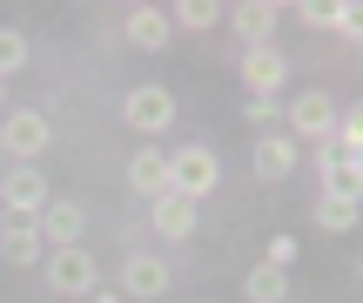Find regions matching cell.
Masks as SVG:
<instances>
[{
    "instance_id": "obj_6",
    "label": "cell",
    "mask_w": 363,
    "mask_h": 303,
    "mask_svg": "<svg viewBox=\"0 0 363 303\" xmlns=\"http://www.w3.org/2000/svg\"><path fill=\"white\" fill-rule=\"evenodd\" d=\"M0 202H7V216H40L48 209V175H34L27 162H13V175L0 182Z\"/></svg>"
},
{
    "instance_id": "obj_18",
    "label": "cell",
    "mask_w": 363,
    "mask_h": 303,
    "mask_svg": "<svg viewBox=\"0 0 363 303\" xmlns=\"http://www.w3.org/2000/svg\"><path fill=\"white\" fill-rule=\"evenodd\" d=\"M242 290H249V303H289V270L256 263V270L242 277Z\"/></svg>"
},
{
    "instance_id": "obj_4",
    "label": "cell",
    "mask_w": 363,
    "mask_h": 303,
    "mask_svg": "<svg viewBox=\"0 0 363 303\" xmlns=\"http://www.w3.org/2000/svg\"><path fill=\"white\" fill-rule=\"evenodd\" d=\"M48 142H54V128H48V115H40V108H13V115L0 121V148H7L13 162H34Z\"/></svg>"
},
{
    "instance_id": "obj_19",
    "label": "cell",
    "mask_w": 363,
    "mask_h": 303,
    "mask_svg": "<svg viewBox=\"0 0 363 303\" xmlns=\"http://www.w3.org/2000/svg\"><path fill=\"white\" fill-rule=\"evenodd\" d=\"M222 13H229V7H222V0H182V7L169 13V27L182 21V27H189V34H208V27H216Z\"/></svg>"
},
{
    "instance_id": "obj_5",
    "label": "cell",
    "mask_w": 363,
    "mask_h": 303,
    "mask_svg": "<svg viewBox=\"0 0 363 303\" xmlns=\"http://www.w3.org/2000/svg\"><path fill=\"white\" fill-rule=\"evenodd\" d=\"M121 115H128V128H142V135H162V128L175 121V94L162 88V81H148V88H128Z\"/></svg>"
},
{
    "instance_id": "obj_21",
    "label": "cell",
    "mask_w": 363,
    "mask_h": 303,
    "mask_svg": "<svg viewBox=\"0 0 363 303\" xmlns=\"http://www.w3.org/2000/svg\"><path fill=\"white\" fill-rule=\"evenodd\" d=\"M21 61H27V40H21V27H0V81H7Z\"/></svg>"
},
{
    "instance_id": "obj_12",
    "label": "cell",
    "mask_w": 363,
    "mask_h": 303,
    "mask_svg": "<svg viewBox=\"0 0 363 303\" xmlns=\"http://www.w3.org/2000/svg\"><path fill=\"white\" fill-rule=\"evenodd\" d=\"M34 223H40V243L74 250V243H81V202H54V196H48V209H40Z\"/></svg>"
},
{
    "instance_id": "obj_22",
    "label": "cell",
    "mask_w": 363,
    "mask_h": 303,
    "mask_svg": "<svg viewBox=\"0 0 363 303\" xmlns=\"http://www.w3.org/2000/svg\"><path fill=\"white\" fill-rule=\"evenodd\" d=\"M242 121H256V128L269 135V121H283V101H276V94H249V108H242Z\"/></svg>"
},
{
    "instance_id": "obj_8",
    "label": "cell",
    "mask_w": 363,
    "mask_h": 303,
    "mask_svg": "<svg viewBox=\"0 0 363 303\" xmlns=\"http://www.w3.org/2000/svg\"><path fill=\"white\" fill-rule=\"evenodd\" d=\"M283 54H276V40H269V48H242V61H235V75H242L249 81V94H276V88H283Z\"/></svg>"
},
{
    "instance_id": "obj_20",
    "label": "cell",
    "mask_w": 363,
    "mask_h": 303,
    "mask_svg": "<svg viewBox=\"0 0 363 303\" xmlns=\"http://www.w3.org/2000/svg\"><path fill=\"white\" fill-rule=\"evenodd\" d=\"M316 223H323L330 236H343V229H357V202H337V196H323V202H316Z\"/></svg>"
},
{
    "instance_id": "obj_7",
    "label": "cell",
    "mask_w": 363,
    "mask_h": 303,
    "mask_svg": "<svg viewBox=\"0 0 363 303\" xmlns=\"http://www.w3.org/2000/svg\"><path fill=\"white\" fill-rule=\"evenodd\" d=\"M0 256H7L13 270H27V263H40V256H48L34 216H7V229H0Z\"/></svg>"
},
{
    "instance_id": "obj_9",
    "label": "cell",
    "mask_w": 363,
    "mask_h": 303,
    "mask_svg": "<svg viewBox=\"0 0 363 303\" xmlns=\"http://www.w3.org/2000/svg\"><path fill=\"white\" fill-rule=\"evenodd\" d=\"M330 121H337V101H330L323 88H310V94H296V101H289V135H316V142H323Z\"/></svg>"
},
{
    "instance_id": "obj_16",
    "label": "cell",
    "mask_w": 363,
    "mask_h": 303,
    "mask_svg": "<svg viewBox=\"0 0 363 303\" xmlns=\"http://www.w3.org/2000/svg\"><path fill=\"white\" fill-rule=\"evenodd\" d=\"M128 189H135V196H148V202L169 196V155H162V148H142V155L128 162Z\"/></svg>"
},
{
    "instance_id": "obj_14",
    "label": "cell",
    "mask_w": 363,
    "mask_h": 303,
    "mask_svg": "<svg viewBox=\"0 0 363 303\" xmlns=\"http://www.w3.org/2000/svg\"><path fill=\"white\" fill-rule=\"evenodd\" d=\"M296 13H303L310 27H330V34H343V40H357V27H363V21H357V13H363L357 0H343V7H337V0H303Z\"/></svg>"
},
{
    "instance_id": "obj_25",
    "label": "cell",
    "mask_w": 363,
    "mask_h": 303,
    "mask_svg": "<svg viewBox=\"0 0 363 303\" xmlns=\"http://www.w3.org/2000/svg\"><path fill=\"white\" fill-rule=\"evenodd\" d=\"M0 88H7V81H0Z\"/></svg>"
},
{
    "instance_id": "obj_10",
    "label": "cell",
    "mask_w": 363,
    "mask_h": 303,
    "mask_svg": "<svg viewBox=\"0 0 363 303\" xmlns=\"http://www.w3.org/2000/svg\"><path fill=\"white\" fill-rule=\"evenodd\" d=\"M323 196H337V202H357L363 196V162L357 155H337L330 142H323Z\"/></svg>"
},
{
    "instance_id": "obj_13",
    "label": "cell",
    "mask_w": 363,
    "mask_h": 303,
    "mask_svg": "<svg viewBox=\"0 0 363 303\" xmlns=\"http://www.w3.org/2000/svg\"><path fill=\"white\" fill-rule=\"evenodd\" d=\"M121 27H128V48H142V54H162V48H169V34H175L162 7H128V21H121Z\"/></svg>"
},
{
    "instance_id": "obj_2",
    "label": "cell",
    "mask_w": 363,
    "mask_h": 303,
    "mask_svg": "<svg viewBox=\"0 0 363 303\" xmlns=\"http://www.w3.org/2000/svg\"><path fill=\"white\" fill-rule=\"evenodd\" d=\"M40 263H48V290L54 297H94L101 290V270H94V256L81 250V243L74 250H48Z\"/></svg>"
},
{
    "instance_id": "obj_3",
    "label": "cell",
    "mask_w": 363,
    "mask_h": 303,
    "mask_svg": "<svg viewBox=\"0 0 363 303\" xmlns=\"http://www.w3.org/2000/svg\"><path fill=\"white\" fill-rule=\"evenodd\" d=\"M169 263H162L155 250H128V263H121V283H115V297H142V303H162L169 297Z\"/></svg>"
},
{
    "instance_id": "obj_15",
    "label": "cell",
    "mask_w": 363,
    "mask_h": 303,
    "mask_svg": "<svg viewBox=\"0 0 363 303\" xmlns=\"http://www.w3.org/2000/svg\"><path fill=\"white\" fill-rule=\"evenodd\" d=\"M148 223H155V229H162L169 243H182V236L195 229V202H189V196H175V189H169V196H155V202H148Z\"/></svg>"
},
{
    "instance_id": "obj_1",
    "label": "cell",
    "mask_w": 363,
    "mask_h": 303,
    "mask_svg": "<svg viewBox=\"0 0 363 303\" xmlns=\"http://www.w3.org/2000/svg\"><path fill=\"white\" fill-rule=\"evenodd\" d=\"M216 182H222V162H216V148H208V142H189V148H175V155H169V189H175V196L202 202Z\"/></svg>"
},
{
    "instance_id": "obj_11",
    "label": "cell",
    "mask_w": 363,
    "mask_h": 303,
    "mask_svg": "<svg viewBox=\"0 0 363 303\" xmlns=\"http://www.w3.org/2000/svg\"><path fill=\"white\" fill-rule=\"evenodd\" d=\"M235 13V34H242V48H269L276 40V0H242V7H229Z\"/></svg>"
},
{
    "instance_id": "obj_24",
    "label": "cell",
    "mask_w": 363,
    "mask_h": 303,
    "mask_svg": "<svg viewBox=\"0 0 363 303\" xmlns=\"http://www.w3.org/2000/svg\"><path fill=\"white\" fill-rule=\"evenodd\" d=\"M88 303H121V297H115V290H94V297H88Z\"/></svg>"
},
{
    "instance_id": "obj_17",
    "label": "cell",
    "mask_w": 363,
    "mask_h": 303,
    "mask_svg": "<svg viewBox=\"0 0 363 303\" xmlns=\"http://www.w3.org/2000/svg\"><path fill=\"white\" fill-rule=\"evenodd\" d=\"M289 169H296V142H289V135H262L256 142V175L262 182H283Z\"/></svg>"
},
{
    "instance_id": "obj_23",
    "label": "cell",
    "mask_w": 363,
    "mask_h": 303,
    "mask_svg": "<svg viewBox=\"0 0 363 303\" xmlns=\"http://www.w3.org/2000/svg\"><path fill=\"white\" fill-rule=\"evenodd\" d=\"M262 263H269V270H296V236H276Z\"/></svg>"
}]
</instances>
